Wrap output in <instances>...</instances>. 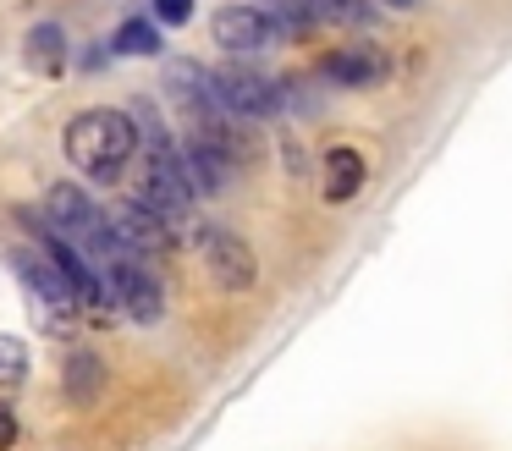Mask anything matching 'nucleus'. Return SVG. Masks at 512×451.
<instances>
[{"instance_id": "1", "label": "nucleus", "mask_w": 512, "mask_h": 451, "mask_svg": "<svg viewBox=\"0 0 512 451\" xmlns=\"http://www.w3.org/2000/svg\"><path fill=\"white\" fill-rule=\"evenodd\" d=\"M61 149L89 182H122L138 160V132L127 110H78L61 132Z\"/></svg>"}, {"instance_id": "2", "label": "nucleus", "mask_w": 512, "mask_h": 451, "mask_svg": "<svg viewBox=\"0 0 512 451\" xmlns=\"http://www.w3.org/2000/svg\"><path fill=\"white\" fill-rule=\"evenodd\" d=\"M45 215H50V226H56L61 237L83 253V259L100 264V270L116 259V253H122V248H116V231H111V215H105V204H94L89 187L50 182L45 187Z\"/></svg>"}, {"instance_id": "3", "label": "nucleus", "mask_w": 512, "mask_h": 451, "mask_svg": "<svg viewBox=\"0 0 512 451\" xmlns=\"http://www.w3.org/2000/svg\"><path fill=\"white\" fill-rule=\"evenodd\" d=\"M133 198L149 209V215L166 220L171 231L188 226V220H193V187H188V176H182V165H177V138H171V143H149V149H138Z\"/></svg>"}, {"instance_id": "4", "label": "nucleus", "mask_w": 512, "mask_h": 451, "mask_svg": "<svg viewBox=\"0 0 512 451\" xmlns=\"http://www.w3.org/2000/svg\"><path fill=\"white\" fill-rule=\"evenodd\" d=\"M6 264H12L17 281H23L39 330H50V336H72L78 319H83V308H78V297H72V286L61 281L56 264H50L39 248H12V253H6Z\"/></svg>"}, {"instance_id": "5", "label": "nucleus", "mask_w": 512, "mask_h": 451, "mask_svg": "<svg viewBox=\"0 0 512 451\" xmlns=\"http://www.w3.org/2000/svg\"><path fill=\"white\" fill-rule=\"evenodd\" d=\"M105 286H111L116 314H127L133 325H160V314H166V286H160V275L149 259L116 253V259L105 264Z\"/></svg>"}, {"instance_id": "6", "label": "nucleus", "mask_w": 512, "mask_h": 451, "mask_svg": "<svg viewBox=\"0 0 512 451\" xmlns=\"http://www.w3.org/2000/svg\"><path fill=\"white\" fill-rule=\"evenodd\" d=\"M215 99H221V110L226 116H237V121H276L281 110V83L276 77H265V72H254V66H226V72H215Z\"/></svg>"}, {"instance_id": "7", "label": "nucleus", "mask_w": 512, "mask_h": 451, "mask_svg": "<svg viewBox=\"0 0 512 451\" xmlns=\"http://www.w3.org/2000/svg\"><path fill=\"white\" fill-rule=\"evenodd\" d=\"M199 253H204V270H210V281L221 286V292H254L259 259L237 231H226V226L199 231Z\"/></svg>"}, {"instance_id": "8", "label": "nucleus", "mask_w": 512, "mask_h": 451, "mask_svg": "<svg viewBox=\"0 0 512 451\" xmlns=\"http://www.w3.org/2000/svg\"><path fill=\"white\" fill-rule=\"evenodd\" d=\"M105 215H111L116 248H122V253H133V259L160 264L166 253H177V237H171V226H166L160 215H149V209L138 204V198H122V204H111Z\"/></svg>"}, {"instance_id": "9", "label": "nucleus", "mask_w": 512, "mask_h": 451, "mask_svg": "<svg viewBox=\"0 0 512 451\" xmlns=\"http://www.w3.org/2000/svg\"><path fill=\"white\" fill-rule=\"evenodd\" d=\"M160 77H166L171 105H177L188 121H215V116H226L221 99H215V72H210V66L177 55V61H166V72H160Z\"/></svg>"}, {"instance_id": "10", "label": "nucleus", "mask_w": 512, "mask_h": 451, "mask_svg": "<svg viewBox=\"0 0 512 451\" xmlns=\"http://www.w3.org/2000/svg\"><path fill=\"white\" fill-rule=\"evenodd\" d=\"M391 72H397V61L380 44H347V50H331L320 61V77L336 88H380Z\"/></svg>"}, {"instance_id": "11", "label": "nucleus", "mask_w": 512, "mask_h": 451, "mask_svg": "<svg viewBox=\"0 0 512 451\" xmlns=\"http://www.w3.org/2000/svg\"><path fill=\"white\" fill-rule=\"evenodd\" d=\"M210 33L221 50H265V44H276V17L270 11H254V6H215L210 17Z\"/></svg>"}, {"instance_id": "12", "label": "nucleus", "mask_w": 512, "mask_h": 451, "mask_svg": "<svg viewBox=\"0 0 512 451\" xmlns=\"http://www.w3.org/2000/svg\"><path fill=\"white\" fill-rule=\"evenodd\" d=\"M369 182V160L353 149V143H331L320 160V193L325 204H353L358 193H364Z\"/></svg>"}, {"instance_id": "13", "label": "nucleus", "mask_w": 512, "mask_h": 451, "mask_svg": "<svg viewBox=\"0 0 512 451\" xmlns=\"http://www.w3.org/2000/svg\"><path fill=\"white\" fill-rule=\"evenodd\" d=\"M61 391H67L72 407L100 402V391H105V358H100V352L72 347V352H67V369H61Z\"/></svg>"}, {"instance_id": "14", "label": "nucleus", "mask_w": 512, "mask_h": 451, "mask_svg": "<svg viewBox=\"0 0 512 451\" xmlns=\"http://www.w3.org/2000/svg\"><path fill=\"white\" fill-rule=\"evenodd\" d=\"M23 61L34 66V72L56 77L61 66H67V28H61L56 17L34 22V28H28V39H23Z\"/></svg>"}, {"instance_id": "15", "label": "nucleus", "mask_w": 512, "mask_h": 451, "mask_svg": "<svg viewBox=\"0 0 512 451\" xmlns=\"http://www.w3.org/2000/svg\"><path fill=\"white\" fill-rule=\"evenodd\" d=\"M111 50H116V55H144V61H155V55L166 50V39H160V22H155V17H122V28L111 33Z\"/></svg>"}, {"instance_id": "16", "label": "nucleus", "mask_w": 512, "mask_h": 451, "mask_svg": "<svg viewBox=\"0 0 512 451\" xmlns=\"http://www.w3.org/2000/svg\"><path fill=\"white\" fill-rule=\"evenodd\" d=\"M320 11V22H342V28H369L375 22V6L369 0H309Z\"/></svg>"}, {"instance_id": "17", "label": "nucleus", "mask_w": 512, "mask_h": 451, "mask_svg": "<svg viewBox=\"0 0 512 451\" xmlns=\"http://www.w3.org/2000/svg\"><path fill=\"white\" fill-rule=\"evenodd\" d=\"M276 83H281V105L287 110H298V116H320V88H314L309 77L287 72V77H276Z\"/></svg>"}, {"instance_id": "18", "label": "nucleus", "mask_w": 512, "mask_h": 451, "mask_svg": "<svg viewBox=\"0 0 512 451\" xmlns=\"http://www.w3.org/2000/svg\"><path fill=\"white\" fill-rule=\"evenodd\" d=\"M28 380V347L17 336H0V391Z\"/></svg>"}, {"instance_id": "19", "label": "nucleus", "mask_w": 512, "mask_h": 451, "mask_svg": "<svg viewBox=\"0 0 512 451\" xmlns=\"http://www.w3.org/2000/svg\"><path fill=\"white\" fill-rule=\"evenodd\" d=\"M155 22H166V28L193 22V0H155Z\"/></svg>"}, {"instance_id": "20", "label": "nucleus", "mask_w": 512, "mask_h": 451, "mask_svg": "<svg viewBox=\"0 0 512 451\" xmlns=\"http://www.w3.org/2000/svg\"><path fill=\"white\" fill-rule=\"evenodd\" d=\"M17 440H23V424H17V407L0 402V451H12Z\"/></svg>"}, {"instance_id": "21", "label": "nucleus", "mask_w": 512, "mask_h": 451, "mask_svg": "<svg viewBox=\"0 0 512 451\" xmlns=\"http://www.w3.org/2000/svg\"><path fill=\"white\" fill-rule=\"evenodd\" d=\"M105 55H111V44H83L78 66H83V72H105V66H111V61H105Z\"/></svg>"}, {"instance_id": "22", "label": "nucleus", "mask_w": 512, "mask_h": 451, "mask_svg": "<svg viewBox=\"0 0 512 451\" xmlns=\"http://www.w3.org/2000/svg\"><path fill=\"white\" fill-rule=\"evenodd\" d=\"M386 6H397V11H408V6H413V0H386Z\"/></svg>"}]
</instances>
